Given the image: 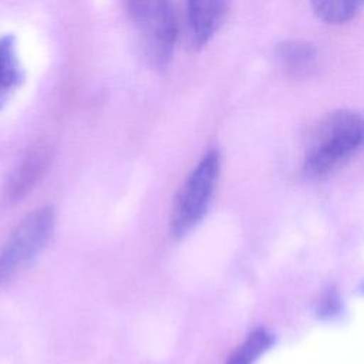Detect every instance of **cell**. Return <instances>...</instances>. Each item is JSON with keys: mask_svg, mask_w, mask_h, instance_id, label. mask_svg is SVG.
Segmentation results:
<instances>
[{"mask_svg": "<svg viewBox=\"0 0 364 364\" xmlns=\"http://www.w3.org/2000/svg\"><path fill=\"white\" fill-rule=\"evenodd\" d=\"M364 148V117L351 109H336L314 127L304 152L303 168L323 176L344 165Z\"/></svg>", "mask_w": 364, "mask_h": 364, "instance_id": "6da1fadb", "label": "cell"}, {"mask_svg": "<svg viewBox=\"0 0 364 364\" xmlns=\"http://www.w3.org/2000/svg\"><path fill=\"white\" fill-rule=\"evenodd\" d=\"M274 57L282 71L291 78L309 77L317 67V50L304 40H284L274 48Z\"/></svg>", "mask_w": 364, "mask_h": 364, "instance_id": "8992f818", "label": "cell"}, {"mask_svg": "<svg viewBox=\"0 0 364 364\" xmlns=\"http://www.w3.org/2000/svg\"><path fill=\"white\" fill-rule=\"evenodd\" d=\"M23 81V68L13 36H0V109Z\"/></svg>", "mask_w": 364, "mask_h": 364, "instance_id": "ba28073f", "label": "cell"}, {"mask_svg": "<svg viewBox=\"0 0 364 364\" xmlns=\"http://www.w3.org/2000/svg\"><path fill=\"white\" fill-rule=\"evenodd\" d=\"M219 171V154L209 151L189 173L172 206L169 223L175 236L185 235L200 222L215 191Z\"/></svg>", "mask_w": 364, "mask_h": 364, "instance_id": "3957f363", "label": "cell"}, {"mask_svg": "<svg viewBox=\"0 0 364 364\" xmlns=\"http://www.w3.org/2000/svg\"><path fill=\"white\" fill-rule=\"evenodd\" d=\"M54 228V210L43 206L27 215L0 247V287L20 273L46 246Z\"/></svg>", "mask_w": 364, "mask_h": 364, "instance_id": "277c9868", "label": "cell"}, {"mask_svg": "<svg viewBox=\"0 0 364 364\" xmlns=\"http://www.w3.org/2000/svg\"><path fill=\"white\" fill-rule=\"evenodd\" d=\"M361 291H363V293H364V284H363V286H361Z\"/></svg>", "mask_w": 364, "mask_h": 364, "instance_id": "8fae6325", "label": "cell"}, {"mask_svg": "<svg viewBox=\"0 0 364 364\" xmlns=\"http://www.w3.org/2000/svg\"><path fill=\"white\" fill-rule=\"evenodd\" d=\"M273 337L263 328L255 330L249 337L233 351L226 364H253L259 355L270 348Z\"/></svg>", "mask_w": 364, "mask_h": 364, "instance_id": "30bf717a", "label": "cell"}, {"mask_svg": "<svg viewBox=\"0 0 364 364\" xmlns=\"http://www.w3.org/2000/svg\"><path fill=\"white\" fill-rule=\"evenodd\" d=\"M134 24L145 58L166 65L176 40V20L171 0H121Z\"/></svg>", "mask_w": 364, "mask_h": 364, "instance_id": "7a4b0ae2", "label": "cell"}, {"mask_svg": "<svg viewBox=\"0 0 364 364\" xmlns=\"http://www.w3.org/2000/svg\"><path fill=\"white\" fill-rule=\"evenodd\" d=\"M230 0H186V30L189 43L200 48L223 24Z\"/></svg>", "mask_w": 364, "mask_h": 364, "instance_id": "5b68a950", "label": "cell"}, {"mask_svg": "<svg viewBox=\"0 0 364 364\" xmlns=\"http://www.w3.org/2000/svg\"><path fill=\"white\" fill-rule=\"evenodd\" d=\"M314 14L327 24H343L354 18L364 0H310Z\"/></svg>", "mask_w": 364, "mask_h": 364, "instance_id": "9c48e42d", "label": "cell"}, {"mask_svg": "<svg viewBox=\"0 0 364 364\" xmlns=\"http://www.w3.org/2000/svg\"><path fill=\"white\" fill-rule=\"evenodd\" d=\"M50 164V149L44 145H38L30 151L21 165L16 169L7 183V200L17 202L26 196L27 192L43 178Z\"/></svg>", "mask_w": 364, "mask_h": 364, "instance_id": "52a82bcc", "label": "cell"}]
</instances>
